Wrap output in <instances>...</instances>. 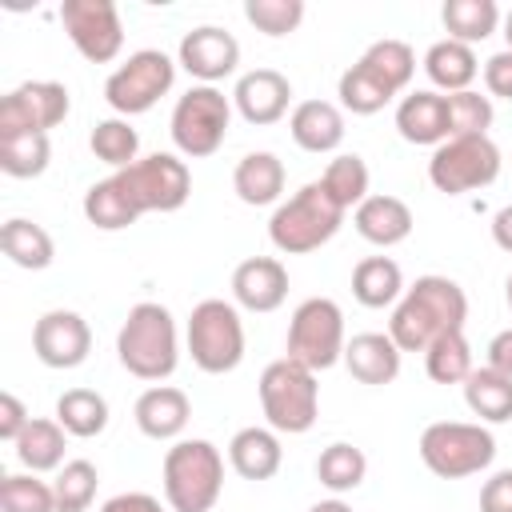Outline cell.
<instances>
[{
  "label": "cell",
  "mask_w": 512,
  "mask_h": 512,
  "mask_svg": "<svg viewBox=\"0 0 512 512\" xmlns=\"http://www.w3.org/2000/svg\"><path fill=\"white\" fill-rule=\"evenodd\" d=\"M232 188L252 208L276 204L280 192H284V164H280V156H272V152H248L236 164V172H232Z\"/></svg>",
  "instance_id": "cell-25"
},
{
  "label": "cell",
  "mask_w": 512,
  "mask_h": 512,
  "mask_svg": "<svg viewBox=\"0 0 512 512\" xmlns=\"http://www.w3.org/2000/svg\"><path fill=\"white\" fill-rule=\"evenodd\" d=\"M352 296L364 304V308H388L404 296V272L396 260L388 256H368L356 264L352 272Z\"/></svg>",
  "instance_id": "cell-27"
},
{
  "label": "cell",
  "mask_w": 512,
  "mask_h": 512,
  "mask_svg": "<svg viewBox=\"0 0 512 512\" xmlns=\"http://www.w3.org/2000/svg\"><path fill=\"white\" fill-rule=\"evenodd\" d=\"M424 72L436 88H444L448 96L452 92H468V84L476 80L480 64H476V52L460 40H436L428 52H424Z\"/></svg>",
  "instance_id": "cell-26"
},
{
  "label": "cell",
  "mask_w": 512,
  "mask_h": 512,
  "mask_svg": "<svg viewBox=\"0 0 512 512\" xmlns=\"http://www.w3.org/2000/svg\"><path fill=\"white\" fill-rule=\"evenodd\" d=\"M360 64L396 96V92H404L408 84H412V72H416V52L404 44V40H376L364 56H360Z\"/></svg>",
  "instance_id": "cell-35"
},
{
  "label": "cell",
  "mask_w": 512,
  "mask_h": 512,
  "mask_svg": "<svg viewBox=\"0 0 512 512\" xmlns=\"http://www.w3.org/2000/svg\"><path fill=\"white\" fill-rule=\"evenodd\" d=\"M504 288H508V304H512V276H508V284H504Z\"/></svg>",
  "instance_id": "cell-53"
},
{
  "label": "cell",
  "mask_w": 512,
  "mask_h": 512,
  "mask_svg": "<svg viewBox=\"0 0 512 512\" xmlns=\"http://www.w3.org/2000/svg\"><path fill=\"white\" fill-rule=\"evenodd\" d=\"M364 472H368L364 452H360L356 444H344V440L328 444V448L320 452V460H316V480H320L328 492H336V496L360 488V484H364Z\"/></svg>",
  "instance_id": "cell-36"
},
{
  "label": "cell",
  "mask_w": 512,
  "mask_h": 512,
  "mask_svg": "<svg viewBox=\"0 0 512 512\" xmlns=\"http://www.w3.org/2000/svg\"><path fill=\"white\" fill-rule=\"evenodd\" d=\"M188 352L192 364L208 376L232 372L244 360V324L228 300H200L188 316Z\"/></svg>",
  "instance_id": "cell-7"
},
{
  "label": "cell",
  "mask_w": 512,
  "mask_h": 512,
  "mask_svg": "<svg viewBox=\"0 0 512 512\" xmlns=\"http://www.w3.org/2000/svg\"><path fill=\"white\" fill-rule=\"evenodd\" d=\"M496 456V440L484 424H464V420H440L420 432V460L428 472L440 480H464L488 468Z\"/></svg>",
  "instance_id": "cell-6"
},
{
  "label": "cell",
  "mask_w": 512,
  "mask_h": 512,
  "mask_svg": "<svg viewBox=\"0 0 512 512\" xmlns=\"http://www.w3.org/2000/svg\"><path fill=\"white\" fill-rule=\"evenodd\" d=\"M224 488V456L208 440H176L164 452V500L172 512H212Z\"/></svg>",
  "instance_id": "cell-4"
},
{
  "label": "cell",
  "mask_w": 512,
  "mask_h": 512,
  "mask_svg": "<svg viewBox=\"0 0 512 512\" xmlns=\"http://www.w3.org/2000/svg\"><path fill=\"white\" fill-rule=\"evenodd\" d=\"M424 368L436 384H464L472 376V348L464 340V328L460 332H444L440 340H432L424 348Z\"/></svg>",
  "instance_id": "cell-37"
},
{
  "label": "cell",
  "mask_w": 512,
  "mask_h": 512,
  "mask_svg": "<svg viewBox=\"0 0 512 512\" xmlns=\"http://www.w3.org/2000/svg\"><path fill=\"white\" fill-rule=\"evenodd\" d=\"M52 160V144L48 132H8L0 136V168L16 180H32L48 168Z\"/></svg>",
  "instance_id": "cell-34"
},
{
  "label": "cell",
  "mask_w": 512,
  "mask_h": 512,
  "mask_svg": "<svg viewBox=\"0 0 512 512\" xmlns=\"http://www.w3.org/2000/svg\"><path fill=\"white\" fill-rule=\"evenodd\" d=\"M96 464L88 460H68L56 480H52V492H56V512H84L92 500H96Z\"/></svg>",
  "instance_id": "cell-41"
},
{
  "label": "cell",
  "mask_w": 512,
  "mask_h": 512,
  "mask_svg": "<svg viewBox=\"0 0 512 512\" xmlns=\"http://www.w3.org/2000/svg\"><path fill=\"white\" fill-rule=\"evenodd\" d=\"M488 368L512 380V328H504V332L492 336V344H488Z\"/></svg>",
  "instance_id": "cell-49"
},
{
  "label": "cell",
  "mask_w": 512,
  "mask_h": 512,
  "mask_svg": "<svg viewBox=\"0 0 512 512\" xmlns=\"http://www.w3.org/2000/svg\"><path fill=\"white\" fill-rule=\"evenodd\" d=\"M64 436L68 432L60 428V420H28V428L16 440V460L28 472H52L64 460Z\"/></svg>",
  "instance_id": "cell-32"
},
{
  "label": "cell",
  "mask_w": 512,
  "mask_h": 512,
  "mask_svg": "<svg viewBox=\"0 0 512 512\" xmlns=\"http://www.w3.org/2000/svg\"><path fill=\"white\" fill-rule=\"evenodd\" d=\"M288 132L304 152H332L344 140V116L328 100H300L288 116Z\"/></svg>",
  "instance_id": "cell-23"
},
{
  "label": "cell",
  "mask_w": 512,
  "mask_h": 512,
  "mask_svg": "<svg viewBox=\"0 0 512 512\" xmlns=\"http://www.w3.org/2000/svg\"><path fill=\"white\" fill-rule=\"evenodd\" d=\"M28 408H24V400L20 396H12V392H4L0 396V440H8V444H16L20 440V432L28 428Z\"/></svg>",
  "instance_id": "cell-45"
},
{
  "label": "cell",
  "mask_w": 512,
  "mask_h": 512,
  "mask_svg": "<svg viewBox=\"0 0 512 512\" xmlns=\"http://www.w3.org/2000/svg\"><path fill=\"white\" fill-rule=\"evenodd\" d=\"M356 232L376 244V248H392L400 240H408L412 232V208L400 196H368L356 212H352Z\"/></svg>",
  "instance_id": "cell-22"
},
{
  "label": "cell",
  "mask_w": 512,
  "mask_h": 512,
  "mask_svg": "<svg viewBox=\"0 0 512 512\" xmlns=\"http://www.w3.org/2000/svg\"><path fill=\"white\" fill-rule=\"evenodd\" d=\"M136 428L148 436V440H176L184 428H188V416H192V404L180 388L172 384H156L148 392H140L136 408Z\"/></svg>",
  "instance_id": "cell-19"
},
{
  "label": "cell",
  "mask_w": 512,
  "mask_h": 512,
  "mask_svg": "<svg viewBox=\"0 0 512 512\" xmlns=\"http://www.w3.org/2000/svg\"><path fill=\"white\" fill-rule=\"evenodd\" d=\"M484 84H488L492 96L512 100V48L488 56V64H484Z\"/></svg>",
  "instance_id": "cell-47"
},
{
  "label": "cell",
  "mask_w": 512,
  "mask_h": 512,
  "mask_svg": "<svg viewBox=\"0 0 512 512\" xmlns=\"http://www.w3.org/2000/svg\"><path fill=\"white\" fill-rule=\"evenodd\" d=\"M100 512H164V508H160V500L148 496V492H120V496L104 500Z\"/></svg>",
  "instance_id": "cell-48"
},
{
  "label": "cell",
  "mask_w": 512,
  "mask_h": 512,
  "mask_svg": "<svg viewBox=\"0 0 512 512\" xmlns=\"http://www.w3.org/2000/svg\"><path fill=\"white\" fill-rule=\"evenodd\" d=\"M92 152H96V160H104V164H112L116 172L120 168H128V164H136V152H140V136H136V128L128 124V120H100L96 128H92Z\"/></svg>",
  "instance_id": "cell-40"
},
{
  "label": "cell",
  "mask_w": 512,
  "mask_h": 512,
  "mask_svg": "<svg viewBox=\"0 0 512 512\" xmlns=\"http://www.w3.org/2000/svg\"><path fill=\"white\" fill-rule=\"evenodd\" d=\"M492 240H496L504 252H512V204H504V208L492 216Z\"/></svg>",
  "instance_id": "cell-50"
},
{
  "label": "cell",
  "mask_w": 512,
  "mask_h": 512,
  "mask_svg": "<svg viewBox=\"0 0 512 512\" xmlns=\"http://www.w3.org/2000/svg\"><path fill=\"white\" fill-rule=\"evenodd\" d=\"M260 408H264L272 432H288V436L308 432L316 424V412H320L316 372L288 360V356L272 360L260 372Z\"/></svg>",
  "instance_id": "cell-5"
},
{
  "label": "cell",
  "mask_w": 512,
  "mask_h": 512,
  "mask_svg": "<svg viewBox=\"0 0 512 512\" xmlns=\"http://www.w3.org/2000/svg\"><path fill=\"white\" fill-rule=\"evenodd\" d=\"M320 184L336 196L340 208H360V204L368 200V164H364L356 152H340V156L324 168Z\"/></svg>",
  "instance_id": "cell-38"
},
{
  "label": "cell",
  "mask_w": 512,
  "mask_h": 512,
  "mask_svg": "<svg viewBox=\"0 0 512 512\" xmlns=\"http://www.w3.org/2000/svg\"><path fill=\"white\" fill-rule=\"evenodd\" d=\"M440 20L448 28V40H460L472 48L496 32L500 8H496V0H444Z\"/></svg>",
  "instance_id": "cell-29"
},
{
  "label": "cell",
  "mask_w": 512,
  "mask_h": 512,
  "mask_svg": "<svg viewBox=\"0 0 512 512\" xmlns=\"http://www.w3.org/2000/svg\"><path fill=\"white\" fill-rule=\"evenodd\" d=\"M68 88L56 80H28L0 100V136L8 132H48L68 116Z\"/></svg>",
  "instance_id": "cell-14"
},
{
  "label": "cell",
  "mask_w": 512,
  "mask_h": 512,
  "mask_svg": "<svg viewBox=\"0 0 512 512\" xmlns=\"http://www.w3.org/2000/svg\"><path fill=\"white\" fill-rule=\"evenodd\" d=\"M60 24L76 52L92 64H108L124 48V28L120 12L112 0H64L60 4Z\"/></svg>",
  "instance_id": "cell-13"
},
{
  "label": "cell",
  "mask_w": 512,
  "mask_h": 512,
  "mask_svg": "<svg viewBox=\"0 0 512 512\" xmlns=\"http://www.w3.org/2000/svg\"><path fill=\"white\" fill-rule=\"evenodd\" d=\"M244 16L264 36H288L304 20V0H244Z\"/></svg>",
  "instance_id": "cell-43"
},
{
  "label": "cell",
  "mask_w": 512,
  "mask_h": 512,
  "mask_svg": "<svg viewBox=\"0 0 512 512\" xmlns=\"http://www.w3.org/2000/svg\"><path fill=\"white\" fill-rule=\"evenodd\" d=\"M344 212H348V208H340L336 196H332L320 180H312V184H304L296 196H288V200L272 212L268 236H272V244H276L280 252L304 256V252H316L320 244H328V240L340 232Z\"/></svg>",
  "instance_id": "cell-3"
},
{
  "label": "cell",
  "mask_w": 512,
  "mask_h": 512,
  "mask_svg": "<svg viewBox=\"0 0 512 512\" xmlns=\"http://www.w3.org/2000/svg\"><path fill=\"white\" fill-rule=\"evenodd\" d=\"M172 80H176L172 56H164L160 48H140L104 80V100L120 116H140L172 88Z\"/></svg>",
  "instance_id": "cell-12"
},
{
  "label": "cell",
  "mask_w": 512,
  "mask_h": 512,
  "mask_svg": "<svg viewBox=\"0 0 512 512\" xmlns=\"http://www.w3.org/2000/svg\"><path fill=\"white\" fill-rule=\"evenodd\" d=\"M116 356L136 380H168L176 372V360H180L172 312L164 304H152V300L136 304L120 324Z\"/></svg>",
  "instance_id": "cell-2"
},
{
  "label": "cell",
  "mask_w": 512,
  "mask_h": 512,
  "mask_svg": "<svg viewBox=\"0 0 512 512\" xmlns=\"http://www.w3.org/2000/svg\"><path fill=\"white\" fill-rule=\"evenodd\" d=\"M180 64H184L196 80L216 84V80H224V76L236 72V64H240V44H236L232 32H224V28H216V24H204V28L184 32V40H180Z\"/></svg>",
  "instance_id": "cell-16"
},
{
  "label": "cell",
  "mask_w": 512,
  "mask_h": 512,
  "mask_svg": "<svg viewBox=\"0 0 512 512\" xmlns=\"http://www.w3.org/2000/svg\"><path fill=\"white\" fill-rule=\"evenodd\" d=\"M344 312L328 296L304 300L288 320V360L324 372L336 360H344Z\"/></svg>",
  "instance_id": "cell-8"
},
{
  "label": "cell",
  "mask_w": 512,
  "mask_h": 512,
  "mask_svg": "<svg viewBox=\"0 0 512 512\" xmlns=\"http://www.w3.org/2000/svg\"><path fill=\"white\" fill-rule=\"evenodd\" d=\"M0 248H4V256H8L16 268H28V272L48 268V264H52V256H56L52 236H48L40 224L24 220V216L4 220V228H0Z\"/></svg>",
  "instance_id": "cell-28"
},
{
  "label": "cell",
  "mask_w": 512,
  "mask_h": 512,
  "mask_svg": "<svg viewBox=\"0 0 512 512\" xmlns=\"http://www.w3.org/2000/svg\"><path fill=\"white\" fill-rule=\"evenodd\" d=\"M32 352L48 368H80L92 352V328L80 312L52 308L32 328Z\"/></svg>",
  "instance_id": "cell-15"
},
{
  "label": "cell",
  "mask_w": 512,
  "mask_h": 512,
  "mask_svg": "<svg viewBox=\"0 0 512 512\" xmlns=\"http://www.w3.org/2000/svg\"><path fill=\"white\" fill-rule=\"evenodd\" d=\"M396 132L408 144H444L452 140L448 128V96L440 92H408L396 108Z\"/></svg>",
  "instance_id": "cell-20"
},
{
  "label": "cell",
  "mask_w": 512,
  "mask_h": 512,
  "mask_svg": "<svg viewBox=\"0 0 512 512\" xmlns=\"http://www.w3.org/2000/svg\"><path fill=\"white\" fill-rule=\"evenodd\" d=\"M308 512H352L344 500H320V504H312Z\"/></svg>",
  "instance_id": "cell-51"
},
{
  "label": "cell",
  "mask_w": 512,
  "mask_h": 512,
  "mask_svg": "<svg viewBox=\"0 0 512 512\" xmlns=\"http://www.w3.org/2000/svg\"><path fill=\"white\" fill-rule=\"evenodd\" d=\"M232 296L248 312H276L288 296V268L276 256H248L232 272Z\"/></svg>",
  "instance_id": "cell-18"
},
{
  "label": "cell",
  "mask_w": 512,
  "mask_h": 512,
  "mask_svg": "<svg viewBox=\"0 0 512 512\" xmlns=\"http://www.w3.org/2000/svg\"><path fill=\"white\" fill-rule=\"evenodd\" d=\"M448 128L452 136H488L492 128V100L480 92H452L448 96Z\"/></svg>",
  "instance_id": "cell-44"
},
{
  "label": "cell",
  "mask_w": 512,
  "mask_h": 512,
  "mask_svg": "<svg viewBox=\"0 0 512 512\" xmlns=\"http://www.w3.org/2000/svg\"><path fill=\"white\" fill-rule=\"evenodd\" d=\"M228 460L244 480H272L284 464V448L272 428H240L228 444Z\"/></svg>",
  "instance_id": "cell-24"
},
{
  "label": "cell",
  "mask_w": 512,
  "mask_h": 512,
  "mask_svg": "<svg viewBox=\"0 0 512 512\" xmlns=\"http://www.w3.org/2000/svg\"><path fill=\"white\" fill-rule=\"evenodd\" d=\"M116 184L124 188V196L132 200V208L140 216L144 212H176V208H184V200L192 192V172L180 156L152 152V156L120 168Z\"/></svg>",
  "instance_id": "cell-9"
},
{
  "label": "cell",
  "mask_w": 512,
  "mask_h": 512,
  "mask_svg": "<svg viewBox=\"0 0 512 512\" xmlns=\"http://www.w3.org/2000/svg\"><path fill=\"white\" fill-rule=\"evenodd\" d=\"M0 512H56V492L36 472H12L0 480Z\"/></svg>",
  "instance_id": "cell-39"
},
{
  "label": "cell",
  "mask_w": 512,
  "mask_h": 512,
  "mask_svg": "<svg viewBox=\"0 0 512 512\" xmlns=\"http://www.w3.org/2000/svg\"><path fill=\"white\" fill-rule=\"evenodd\" d=\"M344 364L360 384H392L400 376V348L388 332H360L344 344Z\"/></svg>",
  "instance_id": "cell-21"
},
{
  "label": "cell",
  "mask_w": 512,
  "mask_h": 512,
  "mask_svg": "<svg viewBox=\"0 0 512 512\" xmlns=\"http://www.w3.org/2000/svg\"><path fill=\"white\" fill-rule=\"evenodd\" d=\"M232 100H236V112H240L248 124L268 128V124H276V120L288 112L292 84H288V76H280L276 68H252V72H244V76L236 80Z\"/></svg>",
  "instance_id": "cell-17"
},
{
  "label": "cell",
  "mask_w": 512,
  "mask_h": 512,
  "mask_svg": "<svg viewBox=\"0 0 512 512\" xmlns=\"http://www.w3.org/2000/svg\"><path fill=\"white\" fill-rule=\"evenodd\" d=\"M500 176V148L488 136H452L428 160V180L436 192L464 196L488 188Z\"/></svg>",
  "instance_id": "cell-11"
},
{
  "label": "cell",
  "mask_w": 512,
  "mask_h": 512,
  "mask_svg": "<svg viewBox=\"0 0 512 512\" xmlns=\"http://www.w3.org/2000/svg\"><path fill=\"white\" fill-rule=\"evenodd\" d=\"M468 320V296L448 276H420L392 308L388 336L400 352H424L444 332H460Z\"/></svg>",
  "instance_id": "cell-1"
},
{
  "label": "cell",
  "mask_w": 512,
  "mask_h": 512,
  "mask_svg": "<svg viewBox=\"0 0 512 512\" xmlns=\"http://www.w3.org/2000/svg\"><path fill=\"white\" fill-rule=\"evenodd\" d=\"M56 420L68 436H100L108 428V400L92 388H68L60 400H56Z\"/></svg>",
  "instance_id": "cell-31"
},
{
  "label": "cell",
  "mask_w": 512,
  "mask_h": 512,
  "mask_svg": "<svg viewBox=\"0 0 512 512\" xmlns=\"http://www.w3.org/2000/svg\"><path fill=\"white\" fill-rule=\"evenodd\" d=\"M464 400L488 424L512 420V380L500 376V372H492L488 364L484 368H472V376L464 380Z\"/></svg>",
  "instance_id": "cell-30"
},
{
  "label": "cell",
  "mask_w": 512,
  "mask_h": 512,
  "mask_svg": "<svg viewBox=\"0 0 512 512\" xmlns=\"http://www.w3.org/2000/svg\"><path fill=\"white\" fill-rule=\"evenodd\" d=\"M84 216H88V224H96L100 232H120V228H128V224L140 220V212H136L132 200L124 196V188L116 184V176L96 180V184L84 192Z\"/></svg>",
  "instance_id": "cell-33"
},
{
  "label": "cell",
  "mask_w": 512,
  "mask_h": 512,
  "mask_svg": "<svg viewBox=\"0 0 512 512\" xmlns=\"http://www.w3.org/2000/svg\"><path fill=\"white\" fill-rule=\"evenodd\" d=\"M480 512H512V468L496 472L480 488Z\"/></svg>",
  "instance_id": "cell-46"
},
{
  "label": "cell",
  "mask_w": 512,
  "mask_h": 512,
  "mask_svg": "<svg viewBox=\"0 0 512 512\" xmlns=\"http://www.w3.org/2000/svg\"><path fill=\"white\" fill-rule=\"evenodd\" d=\"M228 120H232V104L220 88H212V84L188 88L172 108V144L184 156L204 160L224 144Z\"/></svg>",
  "instance_id": "cell-10"
},
{
  "label": "cell",
  "mask_w": 512,
  "mask_h": 512,
  "mask_svg": "<svg viewBox=\"0 0 512 512\" xmlns=\"http://www.w3.org/2000/svg\"><path fill=\"white\" fill-rule=\"evenodd\" d=\"M392 100V92L356 60L344 76H340V104L348 108V112H356V116H372V112H380L384 104Z\"/></svg>",
  "instance_id": "cell-42"
},
{
  "label": "cell",
  "mask_w": 512,
  "mask_h": 512,
  "mask_svg": "<svg viewBox=\"0 0 512 512\" xmlns=\"http://www.w3.org/2000/svg\"><path fill=\"white\" fill-rule=\"evenodd\" d=\"M504 36H508V48H512V8H508V16H504Z\"/></svg>",
  "instance_id": "cell-52"
}]
</instances>
